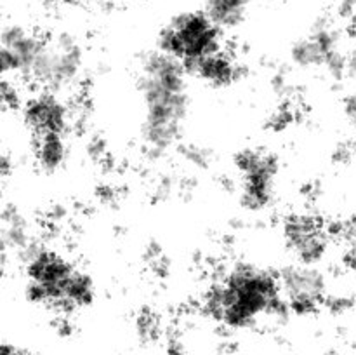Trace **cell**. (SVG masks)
I'll use <instances>...</instances> for the list:
<instances>
[{
    "mask_svg": "<svg viewBox=\"0 0 356 355\" xmlns=\"http://www.w3.org/2000/svg\"><path fill=\"white\" fill-rule=\"evenodd\" d=\"M188 77L186 68L177 59L159 49L143 56L139 63L141 138L155 155L165 153L179 138L190 108Z\"/></svg>",
    "mask_w": 356,
    "mask_h": 355,
    "instance_id": "6da1fadb",
    "label": "cell"
},
{
    "mask_svg": "<svg viewBox=\"0 0 356 355\" xmlns=\"http://www.w3.org/2000/svg\"><path fill=\"white\" fill-rule=\"evenodd\" d=\"M204 310L226 329H247L263 317L289 312L278 275L250 263L226 268L205 289Z\"/></svg>",
    "mask_w": 356,
    "mask_h": 355,
    "instance_id": "7a4b0ae2",
    "label": "cell"
},
{
    "mask_svg": "<svg viewBox=\"0 0 356 355\" xmlns=\"http://www.w3.org/2000/svg\"><path fill=\"white\" fill-rule=\"evenodd\" d=\"M21 261L24 294L33 305L70 315L96 299L92 277L61 251L35 244Z\"/></svg>",
    "mask_w": 356,
    "mask_h": 355,
    "instance_id": "3957f363",
    "label": "cell"
},
{
    "mask_svg": "<svg viewBox=\"0 0 356 355\" xmlns=\"http://www.w3.org/2000/svg\"><path fill=\"white\" fill-rule=\"evenodd\" d=\"M222 47H226L222 30L204 10L177 14L160 30L156 38V49L177 59L186 72Z\"/></svg>",
    "mask_w": 356,
    "mask_h": 355,
    "instance_id": "277c9868",
    "label": "cell"
},
{
    "mask_svg": "<svg viewBox=\"0 0 356 355\" xmlns=\"http://www.w3.org/2000/svg\"><path fill=\"white\" fill-rule=\"evenodd\" d=\"M86 72V59L79 42L68 35L45 37L42 51L26 82L37 90L70 94L80 86Z\"/></svg>",
    "mask_w": 356,
    "mask_h": 355,
    "instance_id": "5b68a950",
    "label": "cell"
},
{
    "mask_svg": "<svg viewBox=\"0 0 356 355\" xmlns=\"http://www.w3.org/2000/svg\"><path fill=\"white\" fill-rule=\"evenodd\" d=\"M235 169L242 207L250 212L270 207L280 171L277 157L263 148H242L235 155Z\"/></svg>",
    "mask_w": 356,
    "mask_h": 355,
    "instance_id": "8992f818",
    "label": "cell"
},
{
    "mask_svg": "<svg viewBox=\"0 0 356 355\" xmlns=\"http://www.w3.org/2000/svg\"><path fill=\"white\" fill-rule=\"evenodd\" d=\"M291 59L298 68L327 70L334 77L343 75L348 70L339 33L329 24H318L306 37L296 40Z\"/></svg>",
    "mask_w": 356,
    "mask_h": 355,
    "instance_id": "52a82bcc",
    "label": "cell"
},
{
    "mask_svg": "<svg viewBox=\"0 0 356 355\" xmlns=\"http://www.w3.org/2000/svg\"><path fill=\"white\" fill-rule=\"evenodd\" d=\"M282 298L289 312L305 317L327 303V278L313 265L296 263L278 274Z\"/></svg>",
    "mask_w": 356,
    "mask_h": 355,
    "instance_id": "ba28073f",
    "label": "cell"
},
{
    "mask_svg": "<svg viewBox=\"0 0 356 355\" xmlns=\"http://www.w3.org/2000/svg\"><path fill=\"white\" fill-rule=\"evenodd\" d=\"M282 239L298 263L316 267L327 256L330 232L316 216L292 212L282 223Z\"/></svg>",
    "mask_w": 356,
    "mask_h": 355,
    "instance_id": "9c48e42d",
    "label": "cell"
},
{
    "mask_svg": "<svg viewBox=\"0 0 356 355\" xmlns=\"http://www.w3.org/2000/svg\"><path fill=\"white\" fill-rule=\"evenodd\" d=\"M21 120L31 138L49 134H68L73 124V110L63 94L35 90L21 103Z\"/></svg>",
    "mask_w": 356,
    "mask_h": 355,
    "instance_id": "30bf717a",
    "label": "cell"
},
{
    "mask_svg": "<svg viewBox=\"0 0 356 355\" xmlns=\"http://www.w3.org/2000/svg\"><path fill=\"white\" fill-rule=\"evenodd\" d=\"M44 42L45 37L19 24L3 28L0 38V66L3 79L26 82Z\"/></svg>",
    "mask_w": 356,
    "mask_h": 355,
    "instance_id": "8fae6325",
    "label": "cell"
},
{
    "mask_svg": "<svg viewBox=\"0 0 356 355\" xmlns=\"http://www.w3.org/2000/svg\"><path fill=\"white\" fill-rule=\"evenodd\" d=\"M240 61L229 49L222 47L221 51L207 56L197 65L188 70V75L195 77L202 84L214 89H225L233 86L240 77Z\"/></svg>",
    "mask_w": 356,
    "mask_h": 355,
    "instance_id": "7c38bea8",
    "label": "cell"
},
{
    "mask_svg": "<svg viewBox=\"0 0 356 355\" xmlns=\"http://www.w3.org/2000/svg\"><path fill=\"white\" fill-rule=\"evenodd\" d=\"M35 246L31 239L30 223L17 211L6 209L2 214V261L7 263L9 256L23 260L24 254Z\"/></svg>",
    "mask_w": 356,
    "mask_h": 355,
    "instance_id": "4fadbf2b",
    "label": "cell"
},
{
    "mask_svg": "<svg viewBox=\"0 0 356 355\" xmlns=\"http://www.w3.org/2000/svg\"><path fill=\"white\" fill-rule=\"evenodd\" d=\"M68 155V139L65 134H49L33 138V159L42 173H58L59 169L65 167Z\"/></svg>",
    "mask_w": 356,
    "mask_h": 355,
    "instance_id": "5bb4252c",
    "label": "cell"
},
{
    "mask_svg": "<svg viewBox=\"0 0 356 355\" xmlns=\"http://www.w3.org/2000/svg\"><path fill=\"white\" fill-rule=\"evenodd\" d=\"M256 0H205L204 13L225 30H233L243 23L247 10Z\"/></svg>",
    "mask_w": 356,
    "mask_h": 355,
    "instance_id": "9a60e30c",
    "label": "cell"
},
{
    "mask_svg": "<svg viewBox=\"0 0 356 355\" xmlns=\"http://www.w3.org/2000/svg\"><path fill=\"white\" fill-rule=\"evenodd\" d=\"M160 324L153 312H143L138 317V334L143 341H155L159 338Z\"/></svg>",
    "mask_w": 356,
    "mask_h": 355,
    "instance_id": "2e32d148",
    "label": "cell"
},
{
    "mask_svg": "<svg viewBox=\"0 0 356 355\" xmlns=\"http://www.w3.org/2000/svg\"><path fill=\"white\" fill-rule=\"evenodd\" d=\"M344 110H346L348 117L356 122V94H351V96L346 97V101H344Z\"/></svg>",
    "mask_w": 356,
    "mask_h": 355,
    "instance_id": "e0dca14e",
    "label": "cell"
},
{
    "mask_svg": "<svg viewBox=\"0 0 356 355\" xmlns=\"http://www.w3.org/2000/svg\"><path fill=\"white\" fill-rule=\"evenodd\" d=\"M0 355H31L30 352L23 350L19 347H14V345L3 343L2 348H0Z\"/></svg>",
    "mask_w": 356,
    "mask_h": 355,
    "instance_id": "ac0fdd59",
    "label": "cell"
},
{
    "mask_svg": "<svg viewBox=\"0 0 356 355\" xmlns=\"http://www.w3.org/2000/svg\"><path fill=\"white\" fill-rule=\"evenodd\" d=\"M167 355H184V354H183V348H181V345L170 343L169 350H167Z\"/></svg>",
    "mask_w": 356,
    "mask_h": 355,
    "instance_id": "d6986e66",
    "label": "cell"
},
{
    "mask_svg": "<svg viewBox=\"0 0 356 355\" xmlns=\"http://www.w3.org/2000/svg\"><path fill=\"white\" fill-rule=\"evenodd\" d=\"M59 2H65V3H75V2H80V0H59Z\"/></svg>",
    "mask_w": 356,
    "mask_h": 355,
    "instance_id": "ffe728a7",
    "label": "cell"
}]
</instances>
